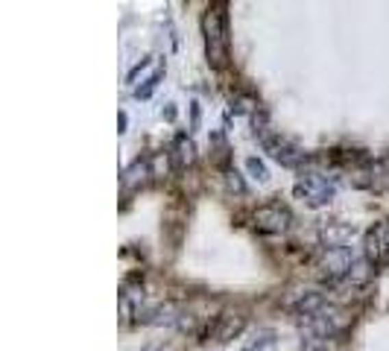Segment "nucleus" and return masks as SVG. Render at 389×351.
Listing matches in <instances>:
<instances>
[{"mask_svg":"<svg viewBox=\"0 0 389 351\" xmlns=\"http://www.w3.org/2000/svg\"><path fill=\"white\" fill-rule=\"evenodd\" d=\"M319 237H322V243H325L328 249H337V246H349V240L354 237V226L349 223H325L319 228Z\"/></svg>","mask_w":389,"mask_h":351,"instance_id":"nucleus-7","label":"nucleus"},{"mask_svg":"<svg viewBox=\"0 0 389 351\" xmlns=\"http://www.w3.org/2000/svg\"><path fill=\"white\" fill-rule=\"evenodd\" d=\"M255 138L261 141V147L278 164H284V167H299V164L305 161V152H301L293 141L284 138V135H275V132H269V129H255Z\"/></svg>","mask_w":389,"mask_h":351,"instance_id":"nucleus-4","label":"nucleus"},{"mask_svg":"<svg viewBox=\"0 0 389 351\" xmlns=\"http://www.w3.org/2000/svg\"><path fill=\"white\" fill-rule=\"evenodd\" d=\"M305 351H331V346H328V339H308Z\"/></svg>","mask_w":389,"mask_h":351,"instance_id":"nucleus-16","label":"nucleus"},{"mask_svg":"<svg viewBox=\"0 0 389 351\" xmlns=\"http://www.w3.org/2000/svg\"><path fill=\"white\" fill-rule=\"evenodd\" d=\"M205 27V50H208V62L214 68H225L229 62V36H225V12L223 6H211L208 15L202 21Z\"/></svg>","mask_w":389,"mask_h":351,"instance_id":"nucleus-1","label":"nucleus"},{"mask_svg":"<svg viewBox=\"0 0 389 351\" xmlns=\"http://www.w3.org/2000/svg\"><path fill=\"white\" fill-rule=\"evenodd\" d=\"M144 351H158V348H144Z\"/></svg>","mask_w":389,"mask_h":351,"instance_id":"nucleus-17","label":"nucleus"},{"mask_svg":"<svg viewBox=\"0 0 389 351\" xmlns=\"http://www.w3.org/2000/svg\"><path fill=\"white\" fill-rule=\"evenodd\" d=\"M357 261H360V252L351 249V246L328 249L325 258L319 261V276H322V281H328V284H345L349 272L357 267Z\"/></svg>","mask_w":389,"mask_h":351,"instance_id":"nucleus-2","label":"nucleus"},{"mask_svg":"<svg viewBox=\"0 0 389 351\" xmlns=\"http://www.w3.org/2000/svg\"><path fill=\"white\" fill-rule=\"evenodd\" d=\"M147 173H149V167H147V161H135L132 167L126 170V179H123V184L126 188H132L135 182H144L147 179Z\"/></svg>","mask_w":389,"mask_h":351,"instance_id":"nucleus-12","label":"nucleus"},{"mask_svg":"<svg viewBox=\"0 0 389 351\" xmlns=\"http://www.w3.org/2000/svg\"><path fill=\"white\" fill-rule=\"evenodd\" d=\"M190 161H193V141L188 135H179L176 144H173V164L181 170V167H188Z\"/></svg>","mask_w":389,"mask_h":351,"instance_id":"nucleus-11","label":"nucleus"},{"mask_svg":"<svg viewBox=\"0 0 389 351\" xmlns=\"http://www.w3.org/2000/svg\"><path fill=\"white\" fill-rule=\"evenodd\" d=\"M252 219H255V228L261 234H281L290 228V219L293 217H290V211L281 202H266L261 208H255Z\"/></svg>","mask_w":389,"mask_h":351,"instance_id":"nucleus-6","label":"nucleus"},{"mask_svg":"<svg viewBox=\"0 0 389 351\" xmlns=\"http://www.w3.org/2000/svg\"><path fill=\"white\" fill-rule=\"evenodd\" d=\"M287 307L301 319V316H310V313L322 311V307H325V299H322V293H316V290H305V293H296L293 299L287 302Z\"/></svg>","mask_w":389,"mask_h":351,"instance_id":"nucleus-8","label":"nucleus"},{"mask_svg":"<svg viewBox=\"0 0 389 351\" xmlns=\"http://www.w3.org/2000/svg\"><path fill=\"white\" fill-rule=\"evenodd\" d=\"M243 316H231V313H225V316H220L217 319V325L211 328V334H214V339H220V343H225V339H231V337H237L243 331Z\"/></svg>","mask_w":389,"mask_h":351,"instance_id":"nucleus-9","label":"nucleus"},{"mask_svg":"<svg viewBox=\"0 0 389 351\" xmlns=\"http://www.w3.org/2000/svg\"><path fill=\"white\" fill-rule=\"evenodd\" d=\"M225 182H229V188H231V191L246 193V184H243V179H240V173H237V170H229V173H225Z\"/></svg>","mask_w":389,"mask_h":351,"instance_id":"nucleus-15","label":"nucleus"},{"mask_svg":"<svg viewBox=\"0 0 389 351\" xmlns=\"http://www.w3.org/2000/svg\"><path fill=\"white\" fill-rule=\"evenodd\" d=\"M246 167H249V173L255 176L258 182H266V179H269V173H266V167H264V161H258V158H249V161H246Z\"/></svg>","mask_w":389,"mask_h":351,"instance_id":"nucleus-13","label":"nucleus"},{"mask_svg":"<svg viewBox=\"0 0 389 351\" xmlns=\"http://www.w3.org/2000/svg\"><path fill=\"white\" fill-rule=\"evenodd\" d=\"M161 73H164V71L158 68V71H155V73H153V76H149V80H147V85H144V88H138L135 94H138V97H149V94L155 91V85H158V80H161Z\"/></svg>","mask_w":389,"mask_h":351,"instance_id":"nucleus-14","label":"nucleus"},{"mask_svg":"<svg viewBox=\"0 0 389 351\" xmlns=\"http://www.w3.org/2000/svg\"><path fill=\"white\" fill-rule=\"evenodd\" d=\"M342 313L337 311V307H322V311L316 313H310V316H301L299 319V328H301V334H305L308 339H334L340 331H342Z\"/></svg>","mask_w":389,"mask_h":351,"instance_id":"nucleus-3","label":"nucleus"},{"mask_svg":"<svg viewBox=\"0 0 389 351\" xmlns=\"http://www.w3.org/2000/svg\"><path fill=\"white\" fill-rule=\"evenodd\" d=\"M275 346V334L269 328H258V331L243 343V351H273Z\"/></svg>","mask_w":389,"mask_h":351,"instance_id":"nucleus-10","label":"nucleus"},{"mask_svg":"<svg viewBox=\"0 0 389 351\" xmlns=\"http://www.w3.org/2000/svg\"><path fill=\"white\" fill-rule=\"evenodd\" d=\"M296 196L310 208H325V205H331L334 196H337V188H334V182H328L325 176L308 173L296 182Z\"/></svg>","mask_w":389,"mask_h":351,"instance_id":"nucleus-5","label":"nucleus"}]
</instances>
